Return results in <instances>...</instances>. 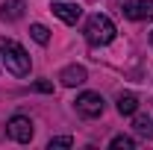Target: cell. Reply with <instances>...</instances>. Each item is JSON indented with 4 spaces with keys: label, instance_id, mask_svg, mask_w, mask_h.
Masks as SVG:
<instances>
[{
    "label": "cell",
    "instance_id": "7c38bea8",
    "mask_svg": "<svg viewBox=\"0 0 153 150\" xmlns=\"http://www.w3.org/2000/svg\"><path fill=\"white\" fill-rule=\"evenodd\" d=\"M109 147H112V150H133L135 147V138H130V135H115L112 141H109Z\"/></svg>",
    "mask_w": 153,
    "mask_h": 150
},
{
    "label": "cell",
    "instance_id": "3957f363",
    "mask_svg": "<svg viewBox=\"0 0 153 150\" xmlns=\"http://www.w3.org/2000/svg\"><path fill=\"white\" fill-rule=\"evenodd\" d=\"M6 132H9V138L12 141H18V144H30L33 141V121L27 118V115H15V118H9V124H6Z\"/></svg>",
    "mask_w": 153,
    "mask_h": 150
},
{
    "label": "cell",
    "instance_id": "5bb4252c",
    "mask_svg": "<svg viewBox=\"0 0 153 150\" xmlns=\"http://www.w3.org/2000/svg\"><path fill=\"white\" fill-rule=\"evenodd\" d=\"M33 88L41 91V94H50V91H53V82H47V79H36V82H33Z\"/></svg>",
    "mask_w": 153,
    "mask_h": 150
},
{
    "label": "cell",
    "instance_id": "6da1fadb",
    "mask_svg": "<svg viewBox=\"0 0 153 150\" xmlns=\"http://www.w3.org/2000/svg\"><path fill=\"white\" fill-rule=\"evenodd\" d=\"M0 59L6 65V71L12 76H30V68H33V59L27 56V50L21 47L15 38L0 36Z\"/></svg>",
    "mask_w": 153,
    "mask_h": 150
},
{
    "label": "cell",
    "instance_id": "5b68a950",
    "mask_svg": "<svg viewBox=\"0 0 153 150\" xmlns=\"http://www.w3.org/2000/svg\"><path fill=\"white\" fill-rule=\"evenodd\" d=\"M124 15L130 21H153V0H127Z\"/></svg>",
    "mask_w": 153,
    "mask_h": 150
},
{
    "label": "cell",
    "instance_id": "52a82bcc",
    "mask_svg": "<svg viewBox=\"0 0 153 150\" xmlns=\"http://www.w3.org/2000/svg\"><path fill=\"white\" fill-rule=\"evenodd\" d=\"M59 21H65V24H76L79 15H82V6H76V3H53V9H50Z\"/></svg>",
    "mask_w": 153,
    "mask_h": 150
},
{
    "label": "cell",
    "instance_id": "4fadbf2b",
    "mask_svg": "<svg viewBox=\"0 0 153 150\" xmlns=\"http://www.w3.org/2000/svg\"><path fill=\"white\" fill-rule=\"evenodd\" d=\"M47 147H50V150H53V147H74V138H71V135H56V138L47 141Z\"/></svg>",
    "mask_w": 153,
    "mask_h": 150
},
{
    "label": "cell",
    "instance_id": "8fae6325",
    "mask_svg": "<svg viewBox=\"0 0 153 150\" xmlns=\"http://www.w3.org/2000/svg\"><path fill=\"white\" fill-rule=\"evenodd\" d=\"M30 36H33V41H38V44H47V41H50V30H47L44 24H33V27H30Z\"/></svg>",
    "mask_w": 153,
    "mask_h": 150
},
{
    "label": "cell",
    "instance_id": "30bf717a",
    "mask_svg": "<svg viewBox=\"0 0 153 150\" xmlns=\"http://www.w3.org/2000/svg\"><path fill=\"white\" fill-rule=\"evenodd\" d=\"M135 132L138 135H147V138H153V118H147V115H135Z\"/></svg>",
    "mask_w": 153,
    "mask_h": 150
},
{
    "label": "cell",
    "instance_id": "8992f818",
    "mask_svg": "<svg viewBox=\"0 0 153 150\" xmlns=\"http://www.w3.org/2000/svg\"><path fill=\"white\" fill-rule=\"evenodd\" d=\"M59 79H62V85L74 88V85H82V82L88 79V74H85V68H82V65H68V68H62Z\"/></svg>",
    "mask_w": 153,
    "mask_h": 150
},
{
    "label": "cell",
    "instance_id": "ba28073f",
    "mask_svg": "<svg viewBox=\"0 0 153 150\" xmlns=\"http://www.w3.org/2000/svg\"><path fill=\"white\" fill-rule=\"evenodd\" d=\"M24 12H27V3L24 0H6L3 6H0V21H21L24 18Z\"/></svg>",
    "mask_w": 153,
    "mask_h": 150
},
{
    "label": "cell",
    "instance_id": "277c9868",
    "mask_svg": "<svg viewBox=\"0 0 153 150\" xmlns=\"http://www.w3.org/2000/svg\"><path fill=\"white\" fill-rule=\"evenodd\" d=\"M103 109H106V103H103V97L97 91H82L76 97V112L82 118H100Z\"/></svg>",
    "mask_w": 153,
    "mask_h": 150
},
{
    "label": "cell",
    "instance_id": "9c48e42d",
    "mask_svg": "<svg viewBox=\"0 0 153 150\" xmlns=\"http://www.w3.org/2000/svg\"><path fill=\"white\" fill-rule=\"evenodd\" d=\"M135 109H138V97L130 91L118 94V112L121 115H135Z\"/></svg>",
    "mask_w": 153,
    "mask_h": 150
},
{
    "label": "cell",
    "instance_id": "9a60e30c",
    "mask_svg": "<svg viewBox=\"0 0 153 150\" xmlns=\"http://www.w3.org/2000/svg\"><path fill=\"white\" fill-rule=\"evenodd\" d=\"M150 44H153V33H150Z\"/></svg>",
    "mask_w": 153,
    "mask_h": 150
},
{
    "label": "cell",
    "instance_id": "7a4b0ae2",
    "mask_svg": "<svg viewBox=\"0 0 153 150\" xmlns=\"http://www.w3.org/2000/svg\"><path fill=\"white\" fill-rule=\"evenodd\" d=\"M115 36H118V30H115L109 15H100V12L88 15V21H85V41L91 47H106Z\"/></svg>",
    "mask_w": 153,
    "mask_h": 150
}]
</instances>
